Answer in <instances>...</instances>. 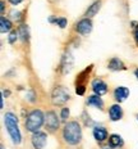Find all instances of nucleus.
<instances>
[{"instance_id": "11", "label": "nucleus", "mask_w": 138, "mask_h": 149, "mask_svg": "<svg viewBox=\"0 0 138 149\" xmlns=\"http://www.w3.org/2000/svg\"><path fill=\"white\" fill-rule=\"evenodd\" d=\"M93 138L96 139L97 141H105L106 138H107V131L105 127L102 126H96L93 129Z\"/></svg>"}, {"instance_id": "26", "label": "nucleus", "mask_w": 138, "mask_h": 149, "mask_svg": "<svg viewBox=\"0 0 138 149\" xmlns=\"http://www.w3.org/2000/svg\"><path fill=\"white\" fill-rule=\"evenodd\" d=\"M134 35H136V40H137V42H138V27L136 29V32H134Z\"/></svg>"}, {"instance_id": "23", "label": "nucleus", "mask_w": 138, "mask_h": 149, "mask_svg": "<svg viewBox=\"0 0 138 149\" xmlns=\"http://www.w3.org/2000/svg\"><path fill=\"white\" fill-rule=\"evenodd\" d=\"M12 18L15 21H19L21 19V13L19 12H12Z\"/></svg>"}, {"instance_id": "6", "label": "nucleus", "mask_w": 138, "mask_h": 149, "mask_svg": "<svg viewBox=\"0 0 138 149\" xmlns=\"http://www.w3.org/2000/svg\"><path fill=\"white\" fill-rule=\"evenodd\" d=\"M31 140H32V145L35 149H44L46 145V141H47V136H46L45 132L37 131V132H33Z\"/></svg>"}, {"instance_id": "9", "label": "nucleus", "mask_w": 138, "mask_h": 149, "mask_svg": "<svg viewBox=\"0 0 138 149\" xmlns=\"http://www.w3.org/2000/svg\"><path fill=\"white\" fill-rule=\"evenodd\" d=\"M92 90H93L95 94L100 97V95H104L107 93V85L101 79H96L92 82Z\"/></svg>"}, {"instance_id": "8", "label": "nucleus", "mask_w": 138, "mask_h": 149, "mask_svg": "<svg viewBox=\"0 0 138 149\" xmlns=\"http://www.w3.org/2000/svg\"><path fill=\"white\" fill-rule=\"evenodd\" d=\"M73 57H72V54H70L69 52H67L65 54L63 55V58H61V72H63L64 74H67V73H69L70 72V70H72V67H73Z\"/></svg>"}, {"instance_id": "5", "label": "nucleus", "mask_w": 138, "mask_h": 149, "mask_svg": "<svg viewBox=\"0 0 138 149\" xmlns=\"http://www.w3.org/2000/svg\"><path fill=\"white\" fill-rule=\"evenodd\" d=\"M59 120H58V116L56 113L53 111L47 112L46 113V117H45V125H46V129L49 130L50 132H54L59 129Z\"/></svg>"}, {"instance_id": "12", "label": "nucleus", "mask_w": 138, "mask_h": 149, "mask_svg": "<svg viewBox=\"0 0 138 149\" xmlns=\"http://www.w3.org/2000/svg\"><path fill=\"white\" fill-rule=\"evenodd\" d=\"M109 116L111 121H119L122 118V107L119 104H114L110 107Z\"/></svg>"}, {"instance_id": "10", "label": "nucleus", "mask_w": 138, "mask_h": 149, "mask_svg": "<svg viewBox=\"0 0 138 149\" xmlns=\"http://www.w3.org/2000/svg\"><path fill=\"white\" fill-rule=\"evenodd\" d=\"M128 95H129V89L125 88V86H118L114 91V97L119 103L125 100V99L128 98Z\"/></svg>"}, {"instance_id": "17", "label": "nucleus", "mask_w": 138, "mask_h": 149, "mask_svg": "<svg viewBox=\"0 0 138 149\" xmlns=\"http://www.w3.org/2000/svg\"><path fill=\"white\" fill-rule=\"evenodd\" d=\"M0 24H1L0 30H1L3 33L9 32V31L12 30V22L8 19V18H5V17H1V18H0Z\"/></svg>"}, {"instance_id": "15", "label": "nucleus", "mask_w": 138, "mask_h": 149, "mask_svg": "<svg viewBox=\"0 0 138 149\" xmlns=\"http://www.w3.org/2000/svg\"><path fill=\"white\" fill-rule=\"evenodd\" d=\"M109 145H110V148H118V147H122L123 145V139H122V136H119V135H111L110 136V139H109Z\"/></svg>"}, {"instance_id": "19", "label": "nucleus", "mask_w": 138, "mask_h": 149, "mask_svg": "<svg viewBox=\"0 0 138 149\" xmlns=\"http://www.w3.org/2000/svg\"><path fill=\"white\" fill-rule=\"evenodd\" d=\"M18 31H12L10 32V35H9L8 37V41H9V44H14L15 41H17V39H18Z\"/></svg>"}, {"instance_id": "21", "label": "nucleus", "mask_w": 138, "mask_h": 149, "mask_svg": "<svg viewBox=\"0 0 138 149\" xmlns=\"http://www.w3.org/2000/svg\"><path fill=\"white\" fill-rule=\"evenodd\" d=\"M60 117H61V120H63V121H67V118L69 117V109H68V108H63V109H61Z\"/></svg>"}, {"instance_id": "3", "label": "nucleus", "mask_w": 138, "mask_h": 149, "mask_svg": "<svg viewBox=\"0 0 138 149\" xmlns=\"http://www.w3.org/2000/svg\"><path fill=\"white\" fill-rule=\"evenodd\" d=\"M45 121V116L41 111L35 109L27 116L26 120V129L31 132H37L40 130V127L44 125Z\"/></svg>"}, {"instance_id": "13", "label": "nucleus", "mask_w": 138, "mask_h": 149, "mask_svg": "<svg viewBox=\"0 0 138 149\" xmlns=\"http://www.w3.org/2000/svg\"><path fill=\"white\" fill-rule=\"evenodd\" d=\"M87 104L88 105H93V107H96V108H102L104 107V102H102V99H101L99 95H91L90 98L87 99Z\"/></svg>"}, {"instance_id": "24", "label": "nucleus", "mask_w": 138, "mask_h": 149, "mask_svg": "<svg viewBox=\"0 0 138 149\" xmlns=\"http://www.w3.org/2000/svg\"><path fill=\"white\" fill-rule=\"evenodd\" d=\"M23 0H9V3H10V4H13V5H18L19 4V3H22Z\"/></svg>"}, {"instance_id": "28", "label": "nucleus", "mask_w": 138, "mask_h": 149, "mask_svg": "<svg viewBox=\"0 0 138 149\" xmlns=\"http://www.w3.org/2000/svg\"><path fill=\"white\" fill-rule=\"evenodd\" d=\"M1 149H4V147H3V145H1Z\"/></svg>"}, {"instance_id": "18", "label": "nucleus", "mask_w": 138, "mask_h": 149, "mask_svg": "<svg viewBox=\"0 0 138 149\" xmlns=\"http://www.w3.org/2000/svg\"><path fill=\"white\" fill-rule=\"evenodd\" d=\"M18 35L21 36V39L23 41H27L30 39V31H28V27L26 24H21L19 29H18Z\"/></svg>"}, {"instance_id": "27", "label": "nucleus", "mask_w": 138, "mask_h": 149, "mask_svg": "<svg viewBox=\"0 0 138 149\" xmlns=\"http://www.w3.org/2000/svg\"><path fill=\"white\" fill-rule=\"evenodd\" d=\"M134 74H136V77H137V79H138V68H137V70H136V71H134Z\"/></svg>"}, {"instance_id": "25", "label": "nucleus", "mask_w": 138, "mask_h": 149, "mask_svg": "<svg viewBox=\"0 0 138 149\" xmlns=\"http://www.w3.org/2000/svg\"><path fill=\"white\" fill-rule=\"evenodd\" d=\"M4 10H5V3L1 1V13H4Z\"/></svg>"}, {"instance_id": "22", "label": "nucleus", "mask_w": 138, "mask_h": 149, "mask_svg": "<svg viewBox=\"0 0 138 149\" xmlns=\"http://www.w3.org/2000/svg\"><path fill=\"white\" fill-rule=\"evenodd\" d=\"M76 91L78 95H83L84 94V85H77Z\"/></svg>"}, {"instance_id": "2", "label": "nucleus", "mask_w": 138, "mask_h": 149, "mask_svg": "<svg viewBox=\"0 0 138 149\" xmlns=\"http://www.w3.org/2000/svg\"><path fill=\"white\" fill-rule=\"evenodd\" d=\"M4 121H5V126H7L8 134L12 138L14 144H19L22 141V135H21L19 127H18V118L13 112H8L4 116Z\"/></svg>"}, {"instance_id": "20", "label": "nucleus", "mask_w": 138, "mask_h": 149, "mask_svg": "<svg viewBox=\"0 0 138 149\" xmlns=\"http://www.w3.org/2000/svg\"><path fill=\"white\" fill-rule=\"evenodd\" d=\"M55 23H56L60 29H64V27L67 26V19L65 18H56V19H55Z\"/></svg>"}, {"instance_id": "7", "label": "nucleus", "mask_w": 138, "mask_h": 149, "mask_svg": "<svg viewBox=\"0 0 138 149\" xmlns=\"http://www.w3.org/2000/svg\"><path fill=\"white\" fill-rule=\"evenodd\" d=\"M76 30L78 33L81 35H88V33L92 31V22L90 18H83L81 19L76 26Z\"/></svg>"}, {"instance_id": "4", "label": "nucleus", "mask_w": 138, "mask_h": 149, "mask_svg": "<svg viewBox=\"0 0 138 149\" xmlns=\"http://www.w3.org/2000/svg\"><path fill=\"white\" fill-rule=\"evenodd\" d=\"M69 98H70L69 93L67 91V89L63 88V86H56L53 91V95H51L53 103L55 105H61V104L67 103V102L69 100Z\"/></svg>"}, {"instance_id": "1", "label": "nucleus", "mask_w": 138, "mask_h": 149, "mask_svg": "<svg viewBox=\"0 0 138 149\" xmlns=\"http://www.w3.org/2000/svg\"><path fill=\"white\" fill-rule=\"evenodd\" d=\"M63 138L68 144L70 145H77L82 139V129L78 122L72 121L68 122L64 126L63 130Z\"/></svg>"}, {"instance_id": "14", "label": "nucleus", "mask_w": 138, "mask_h": 149, "mask_svg": "<svg viewBox=\"0 0 138 149\" xmlns=\"http://www.w3.org/2000/svg\"><path fill=\"white\" fill-rule=\"evenodd\" d=\"M109 68L111 71H120V70H124L125 67H124L123 62L119 59V58H113L109 63Z\"/></svg>"}, {"instance_id": "16", "label": "nucleus", "mask_w": 138, "mask_h": 149, "mask_svg": "<svg viewBox=\"0 0 138 149\" xmlns=\"http://www.w3.org/2000/svg\"><path fill=\"white\" fill-rule=\"evenodd\" d=\"M100 7H101V1H95L93 4H92L91 7L87 9V12H86V17H87V18L93 17V15L100 10Z\"/></svg>"}]
</instances>
